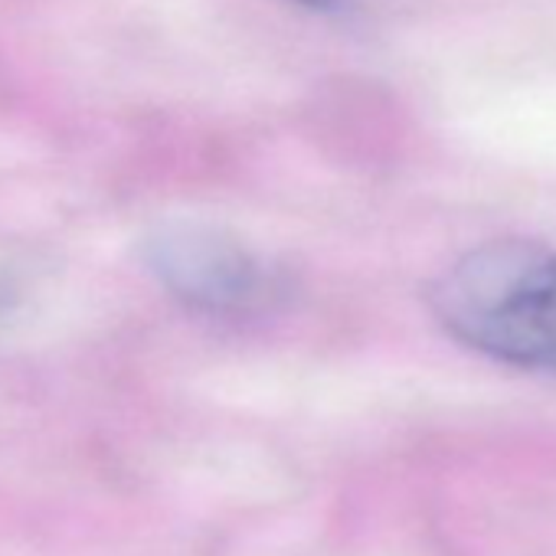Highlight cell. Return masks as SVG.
<instances>
[{"label":"cell","instance_id":"6da1fadb","mask_svg":"<svg viewBox=\"0 0 556 556\" xmlns=\"http://www.w3.org/2000/svg\"><path fill=\"white\" fill-rule=\"evenodd\" d=\"M429 308L465 348L556 374V249L530 239L484 242L435 278Z\"/></svg>","mask_w":556,"mask_h":556},{"label":"cell","instance_id":"7a4b0ae2","mask_svg":"<svg viewBox=\"0 0 556 556\" xmlns=\"http://www.w3.org/2000/svg\"><path fill=\"white\" fill-rule=\"evenodd\" d=\"M144 258L174 299L206 315H245L275 292L262 258L210 226H164L148 239Z\"/></svg>","mask_w":556,"mask_h":556},{"label":"cell","instance_id":"3957f363","mask_svg":"<svg viewBox=\"0 0 556 556\" xmlns=\"http://www.w3.org/2000/svg\"><path fill=\"white\" fill-rule=\"evenodd\" d=\"M295 4L312 8V11H331V8H338V4H341V0H295Z\"/></svg>","mask_w":556,"mask_h":556}]
</instances>
